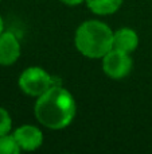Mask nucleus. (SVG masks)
Instances as JSON below:
<instances>
[{
  "mask_svg": "<svg viewBox=\"0 0 152 154\" xmlns=\"http://www.w3.org/2000/svg\"><path fill=\"white\" fill-rule=\"evenodd\" d=\"M37 120L50 130H62L72 125L77 114L75 99L66 88L54 84L37 97L34 106Z\"/></svg>",
  "mask_w": 152,
  "mask_h": 154,
  "instance_id": "nucleus-1",
  "label": "nucleus"
},
{
  "mask_svg": "<svg viewBox=\"0 0 152 154\" xmlns=\"http://www.w3.org/2000/svg\"><path fill=\"white\" fill-rule=\"evenodd\" d=\"M74 45L75 49L86 58H102L113 49V31L101 20H85L75 30Z\"/></svg>",
  "mask_w": 152,
  "mask_h": 154,
  "instance_id": "nucleus-2",
  "label": "nucleus"
},
{
  "mask_svg": "<svg viewBox=\"0 0 152 154\" xmlns=\"http://www.w3.org/2000/svg\"><path fill=\"white\" fill-rule=\"evenodd\" d=\"M54 84L55 82L53 76L40 66L26 68L18 79V85L20 91L31 97H39Z\"/></svg>",
  "mask_w": 152,
  "mask_h": 154,
  "instance_id": "nucleus-3",
  "label": "nucleus"
},
{
  "mask_svg": "<svg viewBox=\"0 0 152 154\" xmlns=\"http://www.w3.org/2000/svg\"><path fill=\"white\" fill-rule=\"evenodd\" d=\"M102 70L109 79L112 80H123L131 73L133 61L131 54L125 51L112 49L102 57Z\"/></svg>",
  "mask_w": 152,
  "mask_h": 154,
  "instance_id": "nucleus-4",
  "label": "nucleus"
},
{
  "mask_svg": "<svg viewBox=\"0 0 152 154\" xmlns=\"http://www.w3.org/2000/svg\"><path fill=\"white\" fill-rule=\"evenodd\" d=\"M16 142L23 152H35L43 145V133L34 125H23L13 131Z\"/></svg>",
  "mask_w": 152,
  "mask_h": 154,
  "instance_id": "nucleus-5",
  "label": "nucleus"
},
{
  "mask_svg": "<svg viewBox=\"0 0 152 154\" xmlns=\"http://www.w3.org/2000/svg\"><path fill=\"white\" fill-rule=\"evenodd\" d=\"M22 53L20 42L18 37L11 31H3L0 34V65L11 66L19 60Z\"/></svg>",
  "mask_w": 152,
  "mask_h": 154,
  "instance_id": "nucleus-6",
  "label": "nucleus"
},
{
  "mask_svg": "<svg viewBox=\"0 0 152 154\" xmlns=\"http://www.w3.org/2000/svg\"><path fill=\"white\" fill-rule=\"evenodd\" d=\"M139 46V35L133 29L123 27L117 31H113V49L125 51V53H133Z\"/></svg>",
  "mask_w": 152,
  "mask_h": 154,
  "instance_id": "nucleus-7",
  "label": "nucleus"
},
{
  "mask_svg": "<svg viewBox=\"0 0 152 154\" xmlns=\"http://www.w3.org/2000/svg\"><path fill=\"white\" fill-rule=\"evenodd\" d=\"M124 0H85L88 8L100 16L112 15L120 10Z\"/></svg>",
  "mask_w": 152,
  "mask_h": 154,
  "instance_id": "nucleus-8",
  "label": "nucleus"
},
{
  "mask_svg": "<svg viewBox=\"0 0 152 154\" xmlns=\"http://www.w3.org/2000/svg\"><path fill=\"white\" fill-rule=\"evenodd\" d=\"M20 152L13 134L0 135V154H19Z\"/></svg>",
  "mask_w": 152,
  "mask_h": 154,
  "instance_id": "nucleus-9",
  "label": "nucleus"
},
{
  "mask_svg": "<svg viewBox=\"0 0 152 154\" xmlns=\"http://www.w3.org/2000/svg\"><path fill=\"white\" fill-rule=\"evenodd\" d=\"M11 128H12V118L7 109L0 107V135L10 134Z\"/></svg>",
  "mask_w": 152,
  "mask_h": 154,
  "instance_id": "nucleus-10",
  "label": "nucleus"
},
{
  "mask_svg": "<svg viewBox=\"0 0 152 154\" xmlns=\"http://www.w3.org/2000/svg\"><path fill=\"white\" fill-rule=\"evenodd\" d=\"M61 3H63L65 5H69V7H75V5L85 3V0H61Z\"/></svg>",
  "mask_w": 152,
  "mask_h": 154,
  "instance_id": "nucleus-11",
  "label": "nucleus"
},
{
  "mask_svg": "<svg viewBox=\"0 0 152 154\" xmlns=\"http://www.w3.org/2000/svg\"><path fill=\"white\" fill-rule=\"evenodd\" d=\"M4 31V20H3V18H1V15H0V34Z\"/></svg>",
  "mask_w": 152,
  "mask_h": 154,
  "instance_id": "nucleus-12",
  "label": "nucleus"
},
{
  "mask_svg": "<svg viewBox=\"0 0 152 154\" xmlns=\"http://www.w3.org/2000/svg\"><path fill=\"white\" fill-rule=\"evenodd\" d=\"M0 3H1V0H0Z\"/></svg>",
  "mask_w": 152,
  "mask_h": 154,
  "instance_id": "nucleus-13",
  "label": "nucleus"
}]
</instances>
